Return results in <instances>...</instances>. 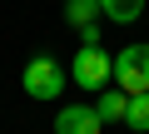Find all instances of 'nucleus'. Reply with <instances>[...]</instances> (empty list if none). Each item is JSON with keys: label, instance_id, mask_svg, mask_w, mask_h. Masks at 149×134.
<instances>
[{"label": "nucleus", "instance_id": "obj_1", "mask_svg": "<svg viewBox=\"0 0 149 134\" xmlns=\"http://www.w3.org/2000/svg\"><path fill=\"white\" fill-rule=\"evenodd\" d=\"M20 85H25V94H30V99H60V94H65V85H70V70H65L55 55H35V60L25 65Z\"/></svg>", "mask_w": 149, "mask_h": 134}, {"label": "nucleus", "instance_id": "obj_3", "mask_svg": "<svg viewBox=\"0 0 149 134\" xmlns=\"http://www.w3.org/2000/svg\"><path fill=\"white\" fill-rule=\"evenodd\" d=\"M114 85L124 94H149V45H124L114 55Z\"/></svg>", "mask_w": 149, "mask_h": 134}, {"label": "nucleus", "instance_id": "obj_5", "mask_svg": "<svg viewBox=\"0 0 149 134\" xmlns=\"http://www.w3.org/2000/svg\"><path fill=\"white\" fill-rule=\"evenodd\" d=\"M124 109H129V94H124L119 85H114L109 94H100V99H95V114H100V124H119V119H124Z\"/></svg>", "mask_w": 149, "mask_h": 134}, {"label": "nucleus", "instance_id": "obj_9", "mask_svg": "<svg viewBox=\"0 0 149 134\" xmlns=\"http://www.w3.org/2000/svg\"><path fill=\"white\" fill-rule=\"evenodd\" d=\"M80 40H85V45H100V20H95V25H85V30H80Z\"/></svg>", "mask_w": 149, "mask_h": 134}, {"label": "nucleus", "instance_id": "obj_4", "mask_svg": "<svg viewBox=\"0 0 149 134\" xmlns=\"http://www.w3.org/2000/svg\"><path fill=\"white\" fill-rule=\"evenodd\" d=\"M100 129L104 124H100L95 104H65L55 114V134H100Z\"/></svg>", "mask_w": 149, "mask_h": 134}, {"label": "nucleus", "instance_id": "obj_7", "mask_svg": "<svg viewBox=\"0 0 149 134\" xmlns=\"http://www.w3.org/2000/svg\"><path fill=\"white\" fill-rule=\"evenodd\" d=\"M65 20L80 25V30L95 25V20H100V0H65Z\"/></svg>", "mask_w": 149, "mask_h": 134}, {"label": "nucleus", "instance_id": "obj_8", "mask_svg": "<svg viewBox=\"0 0 149 134\" xmlns=\"http://www.w3.org/2000/svg\"><path fill=\"white\" fill-rule=\"evenodd\" d=\"M124 124L134 134H149V94H129V109H124Z\"/></svg>", "mask_w": 149, "mask_h": 134}, {"label": "nucleus", "instance_id": "obj_2", "mask_svg": "<svg viewBox=\"0 0 149 134\" xmlns=\"http://www.w3.org/2000/svg\"><path fill=\"white\" fill-rule=\"evenodd\" d=\"M70 80L80 85V90H109V80H114V55L109 50H100V45H80V55L70 60Z\"/></svg>", "mask_w": 149, "mask_h": 134}, {"label": "nucleus", "instance_id": "obj_6", "mask_svg": "<svg viewBox=\"0 0 149 134\" xmlns=\"http://www.w3.org/2000/svg\"><path fill=\"white\" fill-rule=\"evenodd\" d=\"M100 15H109L114 25H134L144 15V0H100Z\"/></svg>", "mask_w": 149, "mask_h": 134}]
</instances>
